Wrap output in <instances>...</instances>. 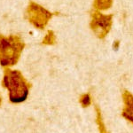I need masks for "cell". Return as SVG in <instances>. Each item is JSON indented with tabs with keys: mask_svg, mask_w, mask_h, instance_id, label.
<instances>
[{
	"mask_svg": "<svg viewBox=\"0 0 133 133\" xmlns=\"http://www.w3.org/2000/svg\"><path fill=\"white\" fill-rule=\"evenodd\" d=\"M1 101H2V98H1V96H0V105H1Z\"/></svg>",
	"mask_w": 133,
	"mask_h": 133,
	"instance_id": "obj_11",
	"label": "cell"
},
{
	"mask_svg": "<svg viewBox=\"0 0 133 133\" xmlns=\"http://www.w3.org/2000/svg\"><path fill=\"white\" fill-rule=\"evenodd\" d=\"M113 24V14H103L98 11L91 12L90 23L91 30L99 39H104L111 30Z\"/></svg>",
	"mask_w": 133,
	"mask_h": 133,
	"instance_id": "obj_4",
	"label": "cell"
},
{
	"mask_svg": "<svg viewBox=\"0 0 133 133\" xmlns=\"http://www.w3.org/2000/svg\"><path fill=\"white\" fill-rule=\"evenodd\" d=\"M24 47L20 36H4L0 34V65L8 68L17 64Z\"/></svg>",
	"mask_w": 133,
	"mask_h": 133,
	"instance_id": "obj_2",
	"label": "cell"
},
{
	"mask_svg": "<svg viewBox=\"0 0 133 133\" xmlns=\"http://www.w3.org/2000/svg\"><path fill=\"white\" fill-rule=\"evenodd\" d=\"M119 46H120V41H119V40H116V41L114 42V44H113V48L115 49V51H117V50H118Z\"/></svg>",
	"mask_w": 133,
	"mask_h": 133,
	"instance_id": "obj_10",
	"label": "cell"
},
{
	"mask_svg": "<svg viewBox=\"0 0 133 133\" xmlns=\"http://www.w3.org/2000/svg\"><path fill=\"white\" fill-rule=\"evenodd\" d=\"M122 97L124 104L122 115L124 119L133 124V95L127 90H124Z\"/></svg>",
	"mask_w": 133,
	"mask_h": 133,
	"instance_id": "obj_5",
	"label": "cell"
},
{
	"mask_svg": "<svg viewBox=\"0 0 133 133\" xmlns=\"http://www.w3.org/2000/svg\"><path fill=\"white\" fill-rule=\"evenodd\" d=\"M79 103L83 108H88L91 105V97L89 93H83L80 96L79 98Z\"/></svg>",
	"mask_w": 133,
	"mask_h": 133,
	"instance_id": "obj_9",
	"label": "cell"
},
{
	"mask_svg": "<svg viewBox=\"0 0 133 133\" xmlns=\"http://www.w3.org/2000/svg\"><path fill=\"white\" fill-rule=\"evenodd\" d=\"M56 42V36H55L54 32L52 30H49L47 32L46 36H44V38L43 39L42 44L44 45H52Z\"/></svg>",
	"mask_w": 133,
	"mask_h": 133,
	"instance_id": "obj_8",
	"label": "cell"
},
{
	"mask_svg": "<svg viewBox=\"0 0 133 133\" xmlns=\"http://www.w3.org/2000/svg\"><path fill=\"white\" fill-rule=\"evenodd\" d=\"M2 84L9 91V99L14 104L22 103L28 98L30 85L19 70L5 68Z\"/></svg>",
	"mask_w": 133,
	"mask_h": 133,
	"instance_id": "obj_1",
	"label": "cell"
},
{
	"mask_svg": "<svg viewBox=\"0 0 133 133\" xmlns=\"http://www.w3.org/2000/svg\"><path fill=\"white\" fill-rule=\"evenodd\" d=\"M95 111H96V123H97L98 128V131H99V133H109L107 130L106 126H105L101 111H100V108H98V106H95Z\"/></svg>",
	"mask_w": 133,
	"mask_h": 133,
	"instance_id": "obj_6",
	"label": "cell"
},
{
	"mask_svg": "<svg viewBox=\"0 0 133 133\" xmlns=\"http://www.w3.org/2000/svg\"><path fill=\"white\" fill-rule=\"evenodd\" d=\"M113 0H94L93 6L98 11L108 10L112 6Z\"/></svg>",
	"mask_w": 133,
	"mask_h": 133,
	"instance_id": "obj_7",
	"label": "cell"
},
{
	"mask_svg": "<svg viewBox=\"0 0 133 133\" xmlns=\"http://www.w3.org/2000/svg\"><path fill=\"white\" fill-rule=\"evenodd\" d=\"M53 14L35 2H30L26 11V18L36 28L44 29Z\"/></svg>",
	"mask_w": 133,
	"mask_h": 133,
	"instance_id": "obj_3",
	"label": "cell"
}]
</instances>
